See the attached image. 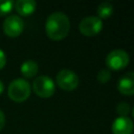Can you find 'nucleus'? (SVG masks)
Listing matches in <instances>:
<instances>
[{
    "mask_svg": "<svg viewBox=\"0 0 134 134\" xmlns=\"http://www.w3.org/2000/svg\"><path fill=\"white\" fill-rule=\"evenodd\" d=\"M70 29V21L66 14L54 12L50 14L45 22V31L49 39L60 41L67 37Z\"/></svg>",
    "mask_w": 134,
    "mask_h": 134,
    "instance_id": "nucleus-1",
    "label": "nucleus"
},
{
    "mask_svg": "<svg viewBox=\"0 0 134 134\" xmlns=\"http://www.w3.org/2000/svg\"><path fill=\"white\" fill-rule=\"evenodd\" d=\"M31 92L29 83L24 79H16L10 82L7 89L8 97L16 103L25 102Z\"/></svg>",
    "mask_w": 134,
    "mask_h": 134,
    "instance_id": "nucleus-2",
    "label": "nucleus"
},
{
    "mask_svg": "<svg viewBox=\"0 0 134 134\" xmlns=\"http://www.w3.org/2000/svg\"><path fill=\"white\" fill-rule=\"evenodd\" d=\"M32 90L38 96L42 98H47L53 95L55 91V85L54 82L49 76L40 75L34 80Z\"/></svg>",
    "mask_w": 134,
    "mask_h": 134,
    "instance_id": "nucleus-3",
    "label": "nucleus"
},
{
    "mask_svg": "<svg viewBox=\"0 0 134 134\" xmlns=\"http://www.w3.org/2000/svg\"><path fill=\"white\" fill-rule=\"evenodd\" d=\"M130 61L129 54L122 49H114L108 53L106 57V65L109 69L112 70H121L124 69Z\"/></svg>",
    "mask_w": 134,
    "mask_h": 134,
    "instance_id": "nucleus-4",
    "label": "nucleus"
},
{
    "mask_svg": "<svg viewBox=\"0 0 134 134\" xmlns=\"http://www.w3.org/2000/svg\"><path fill=\"white\" fill-rule=\"evenodd\" d=\"M79 29L84 36H96L103 29V21L97 16H87L80 22Z\"/></svg>",
    "mask_w": 134,
    "mask_h": 134,
    "instance_id": "nucleus-5",
    "label": "nucleus"
},
{
    "mask_svg": "<svg viewBox=\"0 0 134 134\" xmlns=\"http://www.w3.org/2000/svg\"><path fill=\"white\" fill-rule=\"evenodd\" d=\"M79 76L75 72L69 69H62L57 74L58 86L65 91H72L79 86Z\"/></svg>",
    "mask_w": 134,
    "mask_h": 134,
    "instance_id": "nucleus-6",
    "label": "nucleus"
},
{
    "mask_svg": "<svg viewBox=\"0 0 134 134\" xmlns=\"http://www.w3.org/2000/svg\"><path fill=\"white\" fill-rule=\"evenodd\" d=\"M24 30V21L17 15H10L3 22V31L6 36L15 38L20 36Z\"/></svg>",
    "mask_w": 134,
    "mask_h": 134,
    "instance_id": "nucleus-7",
    "label": "nucleus"
},
{
    "mask_svg": "<svg viewBox=\"0 0 134 134\" xmlns=\"http://www.w3.org/2000/svg\"><path fill=\"white\" fill-rule=\"evenodd\" d=\"M113 134H132L133 132V121L130 117L119 116L112 124Z\"/></svg>",
    "mask_w": 134,
    "mask_h": 134,
    "instance_id": "nucleus-8",
    "label": "nucleus"
},
{
    "mask_svg": "<svg viewBox=\"0 0 134 134\" xmlns=\"http://www.w3.org/2000/svg\"><path fill=\"white\" fill-rule=\"evenodd\" d=\"M117 89L124 95H128V96L133 95L134 94V73L130 71V72H127L125 75H122L117 83Z\"/></svg>",
    "mask_w": 134,
    "mask_h": 134,
    "instance_id": "nucleus-9",
    "label": "nucleus"
},
{
    "mask_svg": "<svg viewBox=\"0 0 134 134\" xmlns=\"http://www.w3.org/2000/svg\"><path fill=\"white\" fill-rule=\"evenodd\" d=\"M15 9L20 16L26 17L31 15L37 8V2L34 0H18L15 2Z\"/></svg>",
    "mask_w": 134,
    "mask_h": 134,
    "instance_id": "nucleus-10",
    "label": "nucleus"
},
{
    "mask_svg": "<svg viewBox=\"0 0 134 134\" xmlns=\"http://www.w3.org/2000/svg\"><path fill=\"white\" fill-rule=\"evenodd\" d=\"M20 70H21V73L23 76L30 79V77H34L37 75V73L39 71V66H38L37 62H35L32 60H27L21 65Z\"/></svg>",
    "mask_w": 134,
    "mask_h": 134,
    "instance_id": "nucleus-11",
    "label": "nucleus"
},
{
    "mask_svg": "<svg viewBox=\"0 0 134 134\" xmlns=\"http://www.w3.org/2000/svg\"><path fill=\"white\" fill-rule=\"evenodd\" d=\"M113 14V5L110 2H102L97 6V17L102 19L110 18Z\"/></svg>",
    "mask_w": 134,
    "mask_h": 134,
    "instance_id": "nucleus-12",
    "label": "nucleus"
},
{
    "mask_svg": "<svg viewBox=\"0 0 134 134\" xmlns=\"http://www.w3.org/2000/svg\"><path fill=\"white\" fill-rule=\"evenodd\" d=\"M14 1H0V16H5L14 8Z\"/></svg>",
    "mask_w": 134,
    "mask_h": 134,
    "instance_id": "nucleus-13",
    "label": "nucleus"
},
{
    "mask_svg": "<svg viewBox=\"0 0 134 134\" xmlns=\"http://www.w3.org/2000/svg\"><path fill=\"white\" fill-rule=\"evenodd\" d=\"M130 109H131L130 105L128 103H126V102H121L116 106V112L120 116H127L129 114V112H130Z\"/></svg>",
    "mask_w": 134,
    "mask_h": 134,
    "instance_id": "nucleus-14",
    "label": "nucleus"
},
{
    "mask_svg": "<svg viewBox=\"0 0 134 134\" xmlns=\"http://www.w3.org/2000/svg\"><path fill=\"white\" fill-rule=\"evenodd\" d=\"M111 79V72L108 69H102L97 73V81L102 84H106Z\"/></svg>",
    "mask_w": 134,
    "mask_h": 134,
    "instance_id": "nucleus-15",
    "label": "nucleus"
},
{
    "mask_svg": "<svg viewBox=\"0 0 134 134\" xmlns=\"http://www.w3.org/2000/svg\"><path fill=\"white\" fill-rule=\"evenodd\" d=\"M6 64V55L2 49H0V70L5 66Z\"/></svg>",
    "mask_w": 134,
    "mask_h": 134,
    "instance_id": "nucleus-16",
    "label": "nucleus"
},
{
    "mask_svg": "<svg viewBox=\"0 0 134 134\" xmlns=\"http://www.w3.org/2000/svg\"><path fill=\"white\" fill-rule=\"evenodd\" d=\"M4 125H5V115H4L3 111L0 109V131L3 129Z\"/></svg>",
    "mask_w": 134,
    "mask_h": 134,
    "instance_id": "nucleus-17",
    "label": "nucleus"
},
{
    "mask_svg": "<svg viewBox=\"0 0 134 134\" xmlns=\"http://www.w3.org/2000/svg\"><path fill=\"white\" fill-rule=\"evenodd\" d=\"M3 90H4V85H3V83H2V81H0V95L2 94V92H3Z\"/></svg>",
    "mask_w": 134,
    "mask_h": 134,
    "instance_id": "nucleus-18",
    "label": "nucleus"
}]
</instances>
